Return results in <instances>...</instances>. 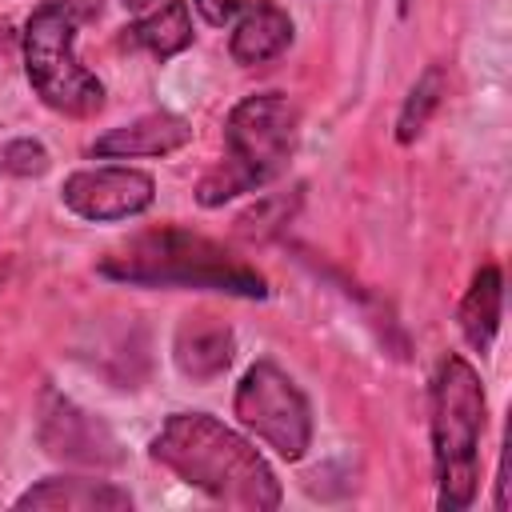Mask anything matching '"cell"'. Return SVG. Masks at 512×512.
<instances>
[{"label": "cell", "instance_id": "4fadbf2b", "mask_svg": "<svg viewBox=\"0 0 512 512\" xmlns=\"http://www.w3.org/2000/svg\"><path fill=\"white\" fill-rule=\"evenodd\" d=\"M500 316H504V272L500 264H480L460 300V332L472 352L480 356L492 352L500 336Z\"/></svg>", "mask_w": 512, "mask_h": 512}, {"label": "cell", "instance_id": "277c9868", "mask_svg": "<svg viewBox=\"0 0 512 512\" xmlns=\"http://www.w3.org/2000/svg\"><path fill=\"white\" fill-rule=\"evenodd\" d=\"M300 108L284 92H256L232 104L224 120V160L196 184L200 208H220L244 192H260L296 156Z\"/></svg>", "mask_w": 512, "mask_h": 512}, {"label": "cell", "instance_id": "5bb4252c", "mask_svg": "<svg viewBox=\"0 0 512 512\" xmlns=\"http://www.w3.org/2000/svg\"><path fill=\"white\" fill-rule=\"evenodd\" d=\"M192 40H196V32H192L188 0H164L160 8H152L148 16H140L124 28V44L144 48L156 60L180 56L184 48H192Z\"/></svg>", "mask_w": 512, "mask_h": 512}, {"label": "cell", "instance_id": "9a60e30c", "mask_svg": "<svg viewBox=\"0 0 512 512\" xmlns=\"http://www.w3.org/2000/svg\"><path fill=\"white\" fill-rule=\"evenodd\" d=\"M444 92H448V72L444 64H428L416 84L408 88L400 112H396V144H416L420 132L428 128V120L436 116V108L444 104Z\"/></svg>", "mask_w": 512, "mask_h": 512}, {"label": "cell", "instance_id": "3957f363", "mask_svg": "<svg viewBox=\"0 0 512 512\" xmlns=\"http://www.w3.org/2000/svg\"><path fill=\"white\" fill-rule=\"evenodd\" d=\"M484 416H488V396L480 372L460 352H448L428 384V432H432V472H436L440 512H464L476 500Z\"/></svg>", "mask_w": 512, "mask_h": 512}, {"label": "cell", "instance_id": "7a4b0ae2", "mask_svg": "<svg viewBox=\"0 0 512 512\" xmlns=\"http://www.w3.org/2000/svg\"><path fill=\"white\" fill-rule=\"evenodd\" d=\"M96 272L104 280L132 284V288H204V292H224L240 300L268 296L264 272H256L220 240L180 224L136 232L132 240L104 252L96 260Z\"/></svg>", "mask_w": 512, "mask_h": 512}, {"label": "cell", "instance_id": "e0dca14e", "mask_svg": "<svg viewBox=\"0 0 512 512\" xmlns=\"http://www.w3.org/2000/svg\"><path fill=\"white\" fill-rule=\"evenodd\" d=\"M244 4H248V0H192V8L200 12V20L212 24V28H224Z\"/></svg>", "mask_w": 512, "mask_h": 512}, {"label": "cell", "instance_id": "5b68a950", "mask_svg": "<svg viewBox=\"0 0 512 512\" xmlns=\"http://www.w3.org/2000/svg\"><path fill=\"white\" fill-rule=\"evenodd\" d=\"M80 12L72 0H48L24 20V72L36 96L72 120H88L104 108V80L88 72L76 56Z\"/></svg>", "mask_w": 512, "mask_h": 512}, {"label": "cell", "instance_id": "8992f818", "mask_svg": "<svg viewBox=\"0 0 512 512\" xmlns=\"http://www.w3.org/2000/svg\"><path fill=\"white\" fill-rule=\"evenodd\" d=\"M232 416L288 464L304 460L312 448V404L276 360H256L240 376Z\"/></svg>", "mask_w": 512, "mask_h": 512}, {"label": "cell", "instance_id": "9c48e42d", "mask_svg": "<svg viewBox=\"0 0 512 512\" xmlns=\"http://www.w3.org/2000/svg\"><path fill=\"white\" fill-rule=\"evenodd\" d=\"M236 356V336L232 328L212 316V312H192L176 324V336H172V360L176 368L196 380V384H212L216 376L228 372Z\"/></svg>", "mask_w": 512, "mask_h": 512}, {"label": "cell", "instance_id": "ac0fdd59", "mask_svg": "<svg viewBox=\"0 0 512 512\" xmlns=\"http://www.w3.org/2000/svg\"><path fill=\"white\" fill-rule=\"evenodd\" d=\"M120 4H124V8H128V12H144V8H148V4H152V0H120Z\"/></svg>", "mask_w": 512, "mask_h": 512}, {"label": "cell", "instance_id": "8fae6325", "mask_svg": "<svg viewBox=\"0 0 512 512\" xmlns=\"http://www.w3.org/2000/svg\"><path fill=\"white\" fill-rule=\"evenodd\" d=\"M192 140V124L176 112H148L120 128H108L88 144L100 160H136V156H172Z\"/></svg>", "mask_w": 512, "mask_h": 512}, {"label": "cell", "instance_id": "7c38bea8", "mask_svg": "<svg viewBox=\"0 0 512 512\" xmlns=\"http://www.w3.org/2000/svg\"><path fill=\"white\" fill-rule=\"evenodd\" d=\"M292 32H296L292 16L276 0H252L236 12L232 36H228V56L240 68H260V64L276 60L280 52H288Z\"/></svg>", "mask_w": 512, "mask_h": 512}, {"label": "cell", "instance_id": "2e32d148", "mask_svg": "<svg viewBox=\"0 0 512 512\" xmlns=\"http://www.w3.org/2000/svg\"><path fill=\"white\" fill-rule=\"evenodd\" d=\"M48 148L32 136H20V140H8L0 148V172H12V176H44L48 172Z\"/></svg>", "mask_w": 512, "mask_h": 512}, {"label": "cell", "instance_id": "52a82bcc", "mask_svg": "<svg viewBox=\"0 0 512 512\" xmlns=\"http://www.w3.org/2000/svg\"><path fill=\"white\" fill-rule=\"evenodd\" d=\"M156 200V180L132 164L80 168L60 184V204L88 224H116L148 212Z\"/></svg>", "mask_w": 512, "mask_h": 512}, {"label": "cell", "instance_id": "30bf717a", "mask_svg": "<svg viewBox=\"0 0 512 512\" xmlns=\"http://www.w3.org/2000/svg\"><path fill=\"white\" fill-rule=\"evenodd\" d=\"M136 500L128 488L112 480H92V476H44L32 488H24L12 508H44V512H128Z\"/></svg>", "mask_w": 512, "mask_h": 512}, {"label": "cell", "instance_id": "6da1fadb", "mask_svg": "<svg viewBox=\"0 0 512 512\" xmlns=\"http://www.w3.org/2000/svg\"><path fill=\"white\" fill-rule=\"evenodd\" d=\"M148 456L224 508L276 512L284 500V488L256 444L208 412H172L148 440Z\"/></svg>", "mask_w": 512, "mask_h": 512}, {"label": "cell", "instance_id": "ba28073f", "mask_svg": "<svg viewBox=\"0 0 512 512\" xmlns=\"http://www.w3.org/2000/svg\"><path fill=\"white\" fill-rule=\"evenodd\" d=\"M40 444L56 460H76V464H96V468H108L120 460L116 436L92 412L60 396H48V408L40 416Z\"/></svg>", "mask_w": 512, "mask_h": 512}]
</instances>
